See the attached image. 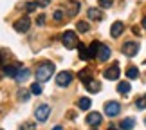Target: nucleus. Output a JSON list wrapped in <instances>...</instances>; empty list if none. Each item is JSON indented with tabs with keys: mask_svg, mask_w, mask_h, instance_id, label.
<instances>
[{
	"mask_svg": "<svg viewBox=\"0 0 146 130\" xmlns=\"http://www.w3.org/2000/svg\"><path fill=\"white\" fill-rule=\"evenodd\" d=\"M54 63H50V61H43V63H40L38 65V69H36V81H40V83H43V81H47V80H50V76L54 74Z\"/></svg>",
	"mask_w": 146,
	"mask_h": 130,
	"instance_id": "1",
	"label": "nucleus"
},
{
	"mask_svg": "<svg viewBox=\"0 0 146 130\" xmlns=\"http://www.w3.org/2000/svg\"><path fill=\"white\" fill-rule=\"evenodd\" d=\"M61 42H63V45L67 49H74L78 47V36L74 31H65L63 35H61Z\"/></svg>",
	"mask_w": 146,
	"mask_h": 130,
	"instance_id": "2",
	"label": "nucleus"
},
{
	"mask_svg": "<svg viewBox=\"0 0 146 130\" xmlns=\"http://www.w3.org/2000/svg\"><path fill=\"white\" fill-rule=\"evenodd\" d=\"M119 112H121V105L117 103V101H106L105 103V114L108 117L119 116Z\"/></svg>",
	"mask_w": 146,
	"mask_h": 130,
	"instance_id": "3",
	"label": "nucleus"
},
{
	"mask_svg": "<svg viewBox=\"0 0 146 130\" xmlns=\"http://www.w3.org/2000/svg\"><path fill=\"white\" fill-rule=\"evenodd\" d=\"M13 27H15L16 33H27V31H29V27H31V20L27 18V16H24V18H18V20L13 24Z\"/></svg>",
	"mask_w": 146,
	"mask_h": 130,
	"instance_id": "4",
	"label": "nucleus"
},
{
	"mask_svg": "<svg viewBox=\"0 0 146 130\" xmlns=\"http://www.w3.org/2000/svg\"><path fill=\"white\" fill-rule=\"evenodd\" d=\"M49 114H50V107L49 105H40V107H36V110H35V117L38 121H45L47 117H49Z\"/></svg>",
	"mask_w": 146,
	"mask_h": 130,
	"instance_id": "5",
	"label": "nucleus"
},
{
	"mask_svg": "<svg viewBox=\"0 0 146 130\" xmlns=\"http://www.w3.org/2000/svg\"><path fill=\"white\" fill-rule=\"evenodd\" d=\"M70 81H72V72H69V71L58 72V76H56V83H58L60 87H67V85H70Z\"/></svg>",
	"mask_w": 146,
	"mask_h": 130,
	"instance_id": "6",
	"label": "nucleus"
},
{
	"mask_svg": "<svg viewBox=\"0 0 146 130\" xmlns=\"http://www.w3.org/2000/svg\"><path fill=\"white\" fill-rule=\"evenodd\" d=\"M119 72H121L119 63H114V65H110L108 69L103 72V76L106 78V80H117V78H119Z\"/></svg>",
	"mask_w": 146,
	"mask_h": 130,
	"instance_id": "7",
	"label": "nucleus"
},
{
	"mask_svg": "<svg viewBox=\"0 0 146 130\" xmlns=\"http://www.w3.org/2000/svg\"><path fill=\"white\" fill-rule=\"evenodd\" d=\"M137 51H139V43L137 42H126L125 45H123V54L130 56V58L137 54Z\"/></svg>",
	"mask_w": 146,
	"mask_h": 130,
	"instance_id": "8",
	"label": "nucleus"
},
{
	"mask_svg": "<svg viewBox=\"0 0 146 130\" xmlns=\"http://www.w3.org/2000/svg\"><path fill=\"white\" fill-rule=\"evenodd\" d=\"M85 121H87L90 127H99V125H101V121H103V116H101L99 112H88Z\"/></svg>",
	"mask_w": 146,
	"mask_h": 130,
	"instance_id": "9",
	"label": "nucleus"
},
{
	"mask_svg": "<svg viewBox=\"0 0 146 130\" xmlns=\"http://www.w3.org/2000/svg\"><path fill=\"white\" fill-rule=\"evenodd\" d=\"M123 31H125V24H123V22H114L112 27H110V35L114 38H119L123 35Z\"/></svg>",
	"mask_w": 146,
	"mask_h": 130,
	"instance_id": "10",
	"label": "nucleus"
},
{
	"mask_svg": "<svg viewBox=\"0 0 146 130\" xmlns=\"http://www.w3.org/2000/svg\"><path fill=\"white\" fill-rule=\"evenodd\" d=\"M31 76V71L27 69V67H24V69H18V72H16V76H15V80L18 81V83H24V81H27V78Z\"/></svg>",
	"mask_w": 146,
	"mask_h": 130,
	"instance_id": "11",
	"label": "nucleus"
},
{
	"mask_svg": "<svg viewBox=\"0 0 146 130\" xmlns=\"http://www.w3.org/2000/svg\"><path fill=\"white\" fill-rule=\"evenodd\" d=\"M65 11H67V16H76L78 11H80V4L74 2V0H70V2H67Z\"/></svg>",
	"mask_w": 146,
	"mask_h": 130,
	"instance_id": "12",
	"label": "nucleus"
},
{
	"mask_svg": "<svg viewBox=\"0 0 146 130\" xmlns=\"http://www.w3.org/2000/svg\"><path fill=\"white\" fill-rule=\"evenodd\" d=\"M110 54H112V51H110L108 45H101V47H99V53H98V60L99 61H106V60L110 58Z\"/></svg>",
	"mask_w": 146,
	"mask_h": 130,
	"instance_id": "13",
	"label": "nucleus"
},
{
	"mask_svg": "<svg viewBox=\"0 0 146 130\" xmlns=\"http://www.w3.org/2000/svg\"><path fill=\"white\" fill-rule=\"evenodd\" d=\"M133 127H135V119H133V117H125V119L119 123L121 130H132Z\"/></svg>",
	"mask_w": 146,
	"mask_h": 130,
	"instance_id": "14",
	"label": "nucleus"
},
{
	"mask_svg": "<svg viewBox=\"0 0 146 130\" xmlns=\"http://www.w3.org/2000/svg\"><path fill=\"white\" fill-rule=\"evenodd\" d=\"M85 87H87L88 92H99V90H101V83L96 81V80L92 78L90 81H87V83H85Z\"/></svg>",
	"mask_w": 146,
	"mask_h": 130,
	"instance_id": "15",
	"label": "nucleus"
},
{
	"mask_svg": "<svg viewBox=\"0 0 146 130\" xmlns=\"http://www.w3.org/2000/svg\"><path fill=\"white\" fill-rule=\"evenodd\" d=\"M87 15H88V18L90 20H103V13L98 9V7H90L87 11Z\"/></svg>",
	"mask_w": 146,
	"mask_h": 130,
	"instance_id": "16",
	"label": "nucleus"
},
{
	"mask_svg": "<svg viewBox=\"0 0 146 130\" xmlns=\"http://www.w3.org/2000/svg\"><path fill=\"white\" fill-rule=\"evenodd\" d=\"M126 78L128 80H137L139 78V69L137 67H128L126 69Z\"/></svg>",
	"mask_w": 146,
	"mask_h": 130,
	"instance_id": "17",
	"label": "nucleus"
},
{
	"mask_svg": "<svg viewBox=\"0 0 146 130\" xmlns=\"http://www.w3.org/2000/svg\"><path fill=\"white\" fill-rule=\"evenodd\" d=\"M130 83H128V81H121V83H117V92H121V94H128V92H130Z\"/></svg>",
	"mask_w": 146,
	"mask_h": 130,
	"instance_id": "18",
	"label": "nucleus"
},
{
	"mask_svg": "<svg viewBox=\"0 0 146 130\" xmlns=\"http://www.w3.org/2000/svg\"><path fill=\"white\" fill-rule=\"evenodd\" d=\"M92 105V101L88 98H80V101H78V107H80V110H88Z\"/></svg>",
	"mask_w": 146,
	"mask_h": 130,
	"instance_id": "19",
	"label": "nucleus"
},
{
	"mask_svg": "<svg viewBox=\"0 0 146 130\" xmlns=\"http://www.w3.org/2000/svg\"><path fill=\"white\" fill-rule=\"evenodd\" d=\"M78 49H80V58H81V60H90V53H88V49H87L83 43L78 45Z\"/></svg>",
	"mask_w": 146,
	"mask_h": 130,
	"instance_id": "20",
	"label": "nucleus"
},
{
	"mask_svg": "<svg viewBox=\"0 0 146 130\" xmlns=\"http://www.w3.org/2000/svg\"><path fill=\"white\" fill-rule=\"evenodd\" d=\"M99 47H101V43H99V42H92V43H90V47H88L90 58H94V56H98V53H99Z\"/></svg>",
	"mask_w": 146,
	"mask_h": 130,
	"instance_id": "21",
	"label": "nucleus"
},
{
	"mask_svg": "<svg viewBox=\"0 0 146 130\" xmlns=\"http://www.w3.org/2000/svg\"><path fill=\"white\" fill-rule=\"evenodd\" d=\"M135 107H137L139 110H144V109H146V94H141V96L135 99Z\"/></svg>",
	"mask_w": 146,
	"mask_h": 130,
	"instance_id": "22",
	"label": "nucleus"
},
{
	"mask_svg": "<svg viewBox=\"0 0 146 130\" xmlns=\"http://www.w3.org/2000/svg\"><path fill=\"white\" fill-rule=\"evenodd\" d=\"M31 90H24V89H22L20 90V92H18V99L22 101V103H25V101H29V98H31Z\"/></svg>",
	"mask_w": 146,
	"mask_h": 130,
	"instance_id": "23",
	"label": "nucleus"
},
{
	"mask_svg": "<svg viewBox=\"0 0 146 130\" xmlns=\"http://www.w3.org/2000/svg\"><path fill=\"white\" fill-rule=\"evenodd\" d=\"M18 69H20V67H16V65H7V67L4 69V72H5L7 76L15 78V76H16V72H18Z\"/></svg>",
	"mask_w": 146,
	"mask_h": 130,
	"instance_id": "24",
	"label": "nucleus"
},
{
	"mask_svg": "<svg viewBox=\"0 0 146 130\" xmlns=\"http://www.w3.org/2000/svg\"><path fill=\"white\" fill-rule=\"evenodd\" d=\"M76 29L80 31V33H87L88 29H90V25H88L87 22H78V24H76Z\"/></svg>",
	"mask_w": 146,
	"mask_h": 130,
	"instance_id": "25",
	"label": "nucleus"
},
{
	"mask_svg": "<svg viewBox=\"0 0 146 130\" xmlns=\"http://www.w3.org/2000/svg\"><path fill=\"white\" fill-rule=\"evenodd\" d=\"M80 80H81L83 83L90 81V80H92V76H90V71H81V72H80Z\"/></svg>",
	"mask_w": 146,
	"mask_h": 130,
	"instance_id": "26",
	"label": "nucleus"
},
{
	"mask_svg": "<svg viewBox=\"0 0 146 130\" xmlns=\"http://www.w3.org/2000/svg\"><path fill=\"white\" fill-rule=\"evenodd\" d=\"M31 92L33 94H35V96H40L42 94V85H40V81H35V83H33V85H31Z\"/></svg>",
	"mask_w": 146,
	"mask_h": 130,
	"instance_id": "27",
	"label": "nucleus"
},
{
	"mask_svg": "<svg viewBox=\"0 0 146 130\" xmlns=\"http://www.w3.org/2000/svg\"><path fill=\"white\" fill-rule=\"evenodd\" d=\"M98 4H99V7L106 9V7H112V4H114V0H98Z\"/></svg>",
	"mask_w": 146,
	"mask_h": 130,
	"instance_id": "28",
	"label": "nucleus"
},
{
	"mask_svg": "<svg viewBox=\"0 0 146 130\" xmlns=\"http://www.w3.org/2000/svg\"><path fill=\"white\" fill-rule=\"evenodd\" d=\"M36 7H38V4H36V2H27V4H25V9L29 11V13H31V11H35Z\"/></svg>",
	"mask_w": 146,
	"mask_h": 130,
	"instance_id": "29",
	"label": "nucleus"
},
{
	"mask_svg": "<svg viewBox=\"0 0 146 130\" xmlns=\"http://www.w3.org/2000/svg\"><path fill=\"white\" fill-rule=\"evenodd\" d=\"M63 18V11H56L54 13V20H61Z\"/></svg>",
	"mask_w": 146,
	"mask_h": 130,
	"instance_id": "30",
	"label": "nucleus"
},
{
	"mask_svg": "<svg viewBox=\"0 0 146 130\" xmlns=\"http://www.w3.org/2000/svg\"><path fill=\"white\" fill-rule=\"evenodd\" d=\"M36 24H38V25H43V24H45V16L40 15V16H38V20H36Z\"/></svg>",
	"mask_w": 146,
	"mask_h": 130,
	"instance_id": "31",
	"label": "nucleus"
},
{
	"mask_svg": "<svg viewBox=\"0 0 146 130\" xmlns=\"http://www.w3.org/2000/svg\"><path fill=\"white\" fill-rule=\"evenodd\" d=\"M141 24H143V27H144V29H146V16H144V18H143V22H141Z\"/></svg>",
	"mask_w": 146,
	"mask_h": 130,
	"instance_id": "32",
	"label": "nucleus"
},
{
	"mask_svg": "<svg viewBox=\"0 0 146 130\" xmlns=\"http://www.w3.org/2000/svg\"><path fill=\"white\" fill-rule=\"evenodd\" d=\"M108 130H117V128H115L114 125H110V127H108Z\"/></svg>",
	"mask_w": 146,
	"mask_h": 130,
	"instance_id": "33",
	"label": "nucleus"
},
{
	"mask_svg": "<svg viewBox=\"0 0 146 130\" xmlns=\"http://www.w3.org/2000/svg\"><path fill=\"white\" fill-rule=\"evenodd\" d=\"M54 130H61V127H56V128H54Z\"/></svg>",
	"mask_w": 146,
	"mask_h": 130,
	"instance_id": "34",
	"label": "nucleus"
},
{
	"mask_svg": "<svg viewBox=\"0 0 146 130\" xmlns=\"http://www.w3.org/2000/svg\"><path fill=\"white\" fill-rule=\"evenodd\" d=\"M0 130H2V128H0Z\"/></svg>",
	"mask_w": 146,
	"mask_h": 130,
	"instance_id": "35",
	"label": "nucleus"
}]
</instances>
